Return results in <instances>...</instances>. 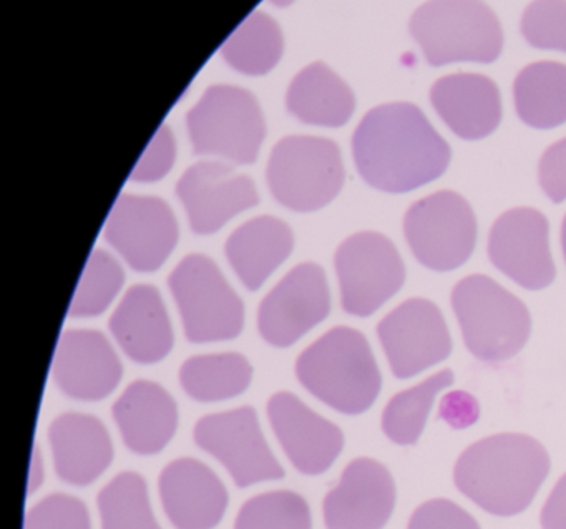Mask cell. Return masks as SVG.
I'll return each mask as SVG.
<instances>
[{"label": "cell", "mask_w": 566, "mask_h": 529, "mask_svg": "<svg viewBox=\"0 0 566 529\" xmlns=\"http://www.w3.org/2000/svg\"><path fill=\"white\" fill-rule=\"evenodd\" d=\"M562 247H563V254H565V261H566V216H565V220H563V224H562Z\"/></svg>", "instance_id": "b9f144b4"}, {"label": "cell", "mask_w": 566, "mask_h": 529, "mask_svg": "<svg viewBox=\"0 0 566 529\" xmlns=\"http://www.w3.org/2000/svg\"><path fill=\"white\" fill-rule=\"evenodd\" d=\"M287 110L304 124L343 127L353 117L356 98L349 85L327 65L311 64L291 82Z\"/></svg>", "instance_id": "484cf974"}, {"label": "cell", "mask_w": 566, "mask_h": 529, "mask_svg": "<svg viewBox=\"0 0 566 529\" xmlns=\"http://www.w3.org/2000/svg\"><path fill=\"white\" fill-rule=\"evenodd\" d=\"M234 529H313V516L300 493H261L241 506Z\"/></svg>", "instance_id": "d6a6232c"}, {"label": "cell", "mask_w": 566, "mask_h": 529, "mask_svg": "<svg viewBox=\"0 0 566 529\" xmlns=\"http://www.w3.org/2000/svg\"><path fill=\"white\" fill-rule=\"evenodd\" d=\"M407 529H480L472 515L450 499L437 498L420 505Z\"/></svg>", "instance_id": "d590c367"}, {"label": "cell", "mask_w": 566, "mask_h": 529, "mask_svg": "<svg viewBox=\"0 0 566 529\" xmlns=\"http://www.w3.org/2000/svg\"><path fill=\"white\" fill-rule=\"evenodd\" d=\"M539 184L553 203L566 200V138L556 141L539 161Z\"/></svg>", "instance_id": "74e56055"}, {"label": "cell", "mask_w": 566, "mask_h": 529, "mask_svg": "<svg viewBox=\"0 0 566 529\" xmlns=\"http://www.w3.org/2000/svg\"><path fill=\"white\" fill-rule=\"evenodd\" d=\"M452 307L467 349L482 362L512 359L532 332V317L525 304L482 274L455 284Z\"/></svg>", "instance_id": "277c9868"}, {"label": "cell", "mask_w": 566, "mask_h": 529, "mask_svg": "<svg viewBox=\"0 0 566 529\" xmlns=\"http://www.w3.org/2000/svg\"><path fill=\"white\" fill-rule=\"evenodd\" d=\"M178 234L174 211L154 197L122 194L105 223V240L138 273L160 269L174 253Z\"/></svg>", "instance_id": "7c38bea8"}, {"label": "cell", "mask_w": 566, "mask_h": 529, "mask_svg": "<svg viewBox=\"0 0 566 529\" xmlns=\"http://www.w3.org/2000/svg\"><path fill=\"white\" fill-rule=\"evenodd\" d=\"M301 385L344 415L367 412L382 389V375L366 336L334 327L311 343L296 362Z\"/></svg>", "instance_id": "3957f363"}, {"label": "cell", "mask_w": 566, "mask_h": 529, "mask_svg": "<svg viewBox=\"0 0 566 529\" xmlns=\"http://www.w3.org/2000/svg\"><path fill=\"white\" fill-rule=\"evenodd\" d=\"M430 100L447 127L463 140L489 137L502 120L499 87L485 75H447L433 84Z\"/></svg>", "instance_id": "cb8c5ba5"}, {"label": "cell", "mask_w": 566, "mask_h": 529, "mask_svg": "<svg viewBox=\"0 0 566 529\" xmlns=\"http://www.w3.org/2000/svg\"><path fill=\"white\" fill-rule=\"evenodd\" d=\"M112 336L134 362H160L174 349V330L157 287L137 284L122 297L112 314Z\"/></svg>", "instance_id": "7402d4cb"}, {"label": "cell", "mask_w": 566, "mask_h": 529, "mask_svg": "<svg viewBox=\"0 0 566 529\" xmlns=\"http://www.w3.org/2000/svg\"><path fill=\"white\" fill-rule=\"evenodd\" d=\"M122 440L142 456L160 453L178 430V406L160 383L135 380L112 406Z\"/></svg>", "instance_id": "603a6c76"}, {"label": "cell", "mask_w": 566, "mask_h": 529, "mask_svg": "<svg viewBox=\"0 0 566 529\" xmlns=\"http://www.w3.org/2000/svg\"><path fill=\"white\" fill-rule=\"evenodd\" d=\"M396 498V483L382 463L353 459L324 498V525L327 529H384Z\"/></svg>", "instance_id": "ac0fdd59"}, {"label": "cell", "mask_w": 566, "mask_h": 529, "mask_svg": "<svg viewBox=\"0 0 566 529\" xmlns=\"http://www.w3.org/2000/svg\"><path fill=\"white\" fill-rule=\"evenodd\" d=\"M165 515L177 529H214L227 512L228 491L210 466L195 458L168 463L158 478Z\"/></svg>", "instance_id": "ffe728a7"}, {"label": "cell", "mask_w": 566, "mask_h": 529, "mask_svg": "<svg viewBox=\"0 0 566 529\" xmlns=\"http://www.w3.org/2000/svg\"><path fill=\"white\" fill-rule=\"evenodd\" d=\"M178 377L181 389L197 402H223L247 392L253 367L241 353H205L185 360Z\"/></svg>", "instance_id": "83f0119b"}, {"label": "cell", "mask_w": 566, "mask_h": 529, "mask_svg": "<svg viewBox=\"0 0 566 529\" xmlns=\"http://www.w3.org/2000/svg\"><path fill=\"white\" fill-rule=\"evenodd\" d=\"M125 283L120 263L104 250H95L88 257L78 281L69 316L74 319L102 316L114 303Z\"/></svg>", "instance_id": "1f68e13d"}, {"label": "cell", "mask_w": 566, "mask_h": 529, "mask_svg": "<svg viewBox=\"0 0 566 529\" xmlns=\"http://www.w3.org/2000/svg\"><path fill=\"white\" fill-rule=\"evenodd\" d=\"M539 519L543 529H566V473L549 493Z\"/></svg>", "instance_id": "ab89813d"}, {"label": "cell", "mask_w": 566, "mask_h": 529, "mask_svg": "<svg viewBox=\"0 0 566 529\" xmlns=\"http://www.w3.org/2000/svg\"><path fill=\"white\" fill-rule=\"evenodd\" d=\"M24 529H92L91 512L82 499L54 493L29 509Z\"/></svg>", "instance_id": "e575fe53"}, {"label": "cell", "mask_w": 566, "mask_h": 529, "mask_svg": "<svg viewBox=\"0 0 566 529\" xmlns=\"http://www.w3.org/2000/svg\"><path fill=\"white\" fill-rule=\"evenodd\" d=\"M522 34L533 47L566 52V2H532L523 12Z\"/></svg>", "instance_id": "836d02e7"}, {"label": "cell", "mask_w": 566, "mask_h": 529, "mask_svg": "<svg viewBox=\"0 0 566 529\" xmlns=\"http://www.w3.org/2000/svg\"><path fill=\"white\" fill-rule=\"evenodd\" d=\"M44 483V463L39 452V446H34V455H32L31 475H29V495L38 491Z\"/></svg>", "instance_id": "60d3db41"}, {"label": "cell", "mask_w": 566, "mask_h": 529, "mask_svg": "<svg viewBox=\"0 0 566 529\" xmlns=\"http://www.w3.org/2000/svg\"><path fill=\"white\" fill-rule=\"evenodd\" d=\"M283 54L280 25L263 12L248 15L221 45L224 61L244 75H264Z\"/></svg>", "instance_id": "f1b7e54d"}, {"label": "cell", "mask_w": 566, "mask_h": 529, "mask_svg": "<svg viewBox=\"0 0 566 529\" xmlns=\"http://www.w3.org/2000/svg\"><path fill=\"white\" fill-rule=\"evenodd\" d=\"M440 419L453 429H465L479 420V402L467 392H452L440 402Z\"/></svg>", "instance_id": "f35d334b"}, {"label": "cell", "mask_w": 566, "mask_h": 529, "mask_svg": "<svg viewBox=\"0 0 566 529\" xmlns=\"http://www.w3.org/2000/svg\"><path fill=\"white\" fill-rule=\"evenodd\" d=\"M489 257L500 273L518 286L545 289L556 276L549 253L548 220L532 208L506 211L490 231Z\"/></svg>", "instance_id": "9a60e30c"}, {"label": "cell", "mask_w": 566, "mask_h": 529, "mask_svg": "<svg viewBox=\"0 0 566 529\" xmlns=\"http://www.w3.org/2000/svg\"><path fill=\"white\" fill-rule=\"evenodd\" d=\"M339 281L340 306L350 316L369 317L406 281V266L389 237L374 231L353 234L343 241L334 257Z\"/></svg>", "instance_id": "30bf717a"}, {"label": "cell", "mask_w": 566, "mask_h": 529, "mask_svg": "<svg viewBox=\"0 0 566 529\" xmlns=\"http://www.w3.org/2000/svg\"><path fill=\"white\" fill-rule=\"evenodd\" d=\"M353 154L366 183L396 194L436 181L452 158L447 141L412 104H387L370 110L356 128Z\"/></svg>", "instance_id": "6da1fadb"}, {"label": "cell", "mask_w": 566, "mask_h": 529, "mask_svg": "<svg viewBox=\"0 0 566 529\" xmlns=\"http://www.w3.org/2000/svg\"><path fill=\"white\" fill-rule=\"evenodd\" d=\"M124 367L107 337L98 330H65L52 363L55 385L64 395L98 402L115 392Z\"/></svg>", "instance_id": "d6986e66"}, {"label": "cell", "mask_w": 566, "mask_h": 529, "mask_svg": "<svg viewBox=\"0 0 566 529\" xmlns=\"http://www.w3.org/2000/svg\"><path fill=\"white\" fill-rule=\"evenodd\" d=\"M180 310L185 336L193 343L237 339L244 327V306L213 260L184 257L168 277Z\"/></svg>", "instance_id": "52a82bcc"}, {"label": "cell", "mask_w": 566, "mask_h": 529, "mask_svg": "<svg viewBox=\"0 0 566 529\" xmlns=\"http://www.w3.org/2000/svg\"><path fill=\"white\" fill-rule=\"evenodd\" d=\"M548 473V452L538 440L500 433L463 449L453 468V483L490 515L509 518L532 505Z\"/></svg>", "instance_id": "7a4b0ae2"}, {"label": "cell", "mask_w": 566, "mask_h": 529, "mask_svg": "<svg viewBox=\"0 0 566 529\" xmlns=\"http://www.w3.org/2000/svg\"><path fill=\"white\" fill-rule=\"evenodd\" d=\"M55 473L72 486L97 482L114 462L111 433L98 416L67 412L49 426Z\"/></svg>", "instance_id": "44dd1931"}, {"label": "cell", "mask_w": 566, "mask_h": 529, "mask_svg": "<svg viewBox=\"0 0 566 529\" xmlns=\"http://www.w3.org/2000/svg\"><path fill=\"white\" fill-rule=\"evenodd\" d=\"M294 237L280 218L258 216L231 233L224 254L244 287L258 290L290 257Z\"/></svg>", "instance_id": "d4e9b609"}, {"label": "cell", "mask_w": 566, "mask_h": 529, "mask_svg": "<svg viewBox=\"0 0 566 529\" xmlns=\"http://www.w3.org/2000/svg\"><path fill=\"white\" fill-rule=\"evenodd\" d=\"M193 440L198 448L227 468L240 488L284 478V468L271 452L251 406L201 416L195 423Z\"/></svg>", "instance_id": "8fae6325"}, {"label": "cell", "mask_w": 566, "mask_h": 529, "mask_svg": "<svg viewBox=\"0 0 566 529\" xmlns=\"http://www.w3.org/2000/svg\"><path fill=\"white\" fill-rule=\"evenodd\" d=\"M410 34L433 67L453 62L492 64L503 47L499 19L475 0H433L413 12Z\"/></svg>", "instance_id": "5b68a950"}, {"label": "cell", "mask_w": 566, "mask_h": 529, "mask_svg": "<svg viewBox=\"0 0 566 529\" xmlns=\"http://www.w3.org/2000/svg\"><path fill=\"white\" fill-rule=\"evenodd\" d=\"M516 114L523 124L549 130L566 124V65L536 62L515 81Z\"/></svg>", "instance_id": "4316f807"}, {"label": "cell", "mask_w": 566, "mask_h": 529, "mask_svg": "<svg viewBox=\"0 0 566 529\" xmlns=\"http://www.w3.org/2000/svg\"><path fill=\"white\" fill-rule=\"evenodd\" d=\"M266 180L284 208L311 213L329 204L344 184L339 147L319 137H286L271 151Z\"/></svg>", "instance_id": "ba28073f"}, {"label": "cell", "mask_w": 566, "mask_h": 529, "mask_svg": "<svg viewBox=\"0 0 566 529\" xmlns=\"http://www.w3.org/2000/svg\"><path fill=\"white\" fill-rule=\"evenodd\" d=\"M377 336L397 379L419 375L443 362L452 352V339L446 319L436 304L427 299H409L387 314Z\"/></svg>", "instance_id": "5bb4252c"}, {"label": "cell", "mask_w": 566, "mask_h": 529, "mask_svg": "<svg viewBox=\"0 0 566 529\" xmlns=\"http://www.w3.org/2000/svg\"><path fill=\"white\" fill-rule=\"evenodd\" d=\"M175 138L167 125H161L151 138L150 145L145 148L137 167L132 171L130 180L140 183H151L167 177L175 163Z\"/></svg>", "instance_id": "8d00e7d4"}, {"label": "cell", "mask_w": 566, "mask_h": 529, "mask_svg": "<svg viewBox=\"0 0 566 529\" xmlns=\"http://www.w3.org/2000/svg\"><path fill=\"white\" fill-rule=\"evenodd\" d=\"M266 412L281 448L303 475H323L343 453V430L294 393H274Z\"/></svg>", "instance_id": "e0dca14e"}, {"label": "cell", "mask_w": 566, "mask_h": 529, "mask_svg": "<svg viewBox=\"0 0 566 529\" xmlns=\"http://www.w3.org/2000/svg\"><path fill=\"white\" fill-rule=\"evenodd\" d=\"M187 127L195 154L237 165L256 161L266 134L256 98L233 85L208 88L188 112Z\"/></svg>", "instance_id": "8992f818"}, {"label": "cell", "mask_w": 566, "mask_h": 529, "mask_svg": "<svg viewBox=\"0 0 566 529\" xmlns=\"http://www.w3.org/2000/svg\"><path fill=\"white\" fill-rule=\"evenodd\" d=\"M403 233L422 266L449 273L463 266L475 250V214L465 198L439 191L409 208Z\"/></svg>", "instance_id": "9c48e42d"}, {"label": "cell", "mask_w": 566, "mask_h": 529, "mask_svg": "<svg viewBox=\"0 0 566 529\" xmlns=\"http://www.w3.org/2000/svg\"><path fill=\"white\" fill-rule=\"evenodd\" d=\"M195 234L220 231L231 218L260 203L253 180L220 161H200L188 168L177 184Z\"/></svg>", "instance_id": "2e32d148"}, {"label": "cell", "mask_w": 566, "mask_h": 529, "mask_svg": "<svg viewBox=\"0 0 566 529\" xmlns=\"http://www.w3.org/2000/svg\"><path fill=\"white\" fill-rule=\"evenodd\" d=\"M102 529H161L151 509L147 483L135 472L115 476L97 498Z\"/></svg>", "instance_id": "4dcf8cb0"}, {"label": "cell", "mask_w": 566, "mask_h": 529, "mask_svg": "<svg viewBox=\"0 0 566 529\" xmlns=\"http://www.w3.org/2000/svg\"><path fill=\"white\" fill-rule=\"evenodd\" d=\"M452 383V370H440L419 385L394 395L382 413V432L387 438L397 445H416L426 429L433 400Z\"/></svg>", "instance_id": "f546056e"}, {"label": "cell", "mask_w": 566, "mask_h": 529, "mask_svg": "<svg viewBox=\"0 0 566 529\" xmlns=\"http://www.w3.org/2000/svg\"><path fill=\"white\" fill-rule=\"evenodd\" d=\"M329 313V284L323 267L297 264L261 300L258 330L270 346L286 349L319 326Z\"/></svg>", "instance_id": "4fadbf2b"}]
</instances>
